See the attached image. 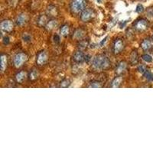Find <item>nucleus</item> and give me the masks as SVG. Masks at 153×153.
Returning <instances> with one entry per match:
<instances>
[{
	"mask_svg": "<svg viewBox=\"0 0 153 153\" xmlns=\"http://www.w3.org/2000/svg\"><path fill=\"white\" fill-rule=\"evenodd\" d=\"M93 66L97 70H104L110 66V61L106 55L100 54L93 61Z\"/></svg>",
	"mask_w": 153,
	"mask_h": 153,
	"instance_id": "f257e3e1",
	"label": "nucleus"
},
{
	"mask_svg": "<svg viewBox=\"0 0 153 153\" xmlns=\"http://www.w3.org/2000/svg\"><path fill=\"white\" fill-rule=\"evenodd\" d=\"M86 0H73L71 4V9L74 13H80L85 9Z\"/></svg>",
	"mask_w": 153,
	"mask_h": 153,
	"instance_id": "f03ea898",
	"label": "nucleus"
},
{
	"mask_svg": "<svg viewBox=\"0 0 153 153\" xmlns=\"http://www.w3.org/2000/svg\"><path fill=\"white\" fill-rule=\"evenodd\" d=\"M28 59V57L24 53H19L14 57V65L16 68H19Z\"/></svg>",
	"mask_w": 153,
	"mask_h": 153,
	"instance_id": "7ed1b4c3",
	"label": "nucleus"
},
{
	"mask_svg": "<svg viewBox=\"0 0 153 153\" xmlns=\"http://www.w3.org/2000/svg\"><path fill=\"white\" fill-rule=\"evenodd\" d=\"M94 17V12L91 9H84L81 13L80 16V19L83 22H88Z\"/></svg>",
	"mask_w": 153,
	"mask_h": 153,
	"instance_id": "20e7f679",
	"label": "nucleus"
},
{
	"mask_svg": "<svg viewBox=\"0 0 153 153\" xmlns=\"http://www.w3.org/2000/svg\"><path fill=\"white\" fill-rule=\"evenodd\" d=\"M2 31L5 32H11L13 29V23L10 20H3L0 25Z\"/></svg>",
	"mask_w": 153,
	"mask_h": 153,
	"instance_id": "39448f33",
	"label": "nucleus"
},
{
	"mask_svg": "<svg viewBox=\"0 0 153 153\" xmlns=\"http://www.w3.org/2000/svg\"><path fill=\"white\" fill-rule=\"evenodd\" d=\"M148 22L146 21V19H139L138 21H136V24H135V28L138 31H145L148 28Z\"/></svg>",
	"mask_w": 153,
	"mask_h": 153,
	"instance_id": "423d86ee",
	"label": "nucleus"
},
{
	"mask_svg": "<svg viewBox=\"0 0 153 153\" xmlns=\"http://www.w3.org/2000/svg\"><path fill=\"white\" fill-rule=\"evenodd\" d=\"M48 61V55L46 54L45 51H41L38 54V56H37V59L36 62L38 65H44Z\"/></svg>",
	"mask_w": 153,
	"mask_h": 153,
	"instance_id": "0eeeda50",
	"label": "nucleus"
},
{
	"mask_svg": "<svg viewBox=\"0 0 153 153\" xmlns=\"http://www.w3.org/2000/svg\"><path fill=\"white\" fill-rule=\"evenodd\" d=\"M123 49V42L121 39H117L114 42V46H113V51L116 54H120L122 50Z\"/></svg>",
	"mask_w": 153,
	"mask_h": 153,
	"instance_id": "6e6552de",
	"label": "nucleus"
},
{
	"mask_svg": "<svg viewBox=\"0 0 153 153\" xmlns=\"http://www.w3.org/2000/svg\"><path fill=\"white\" fill-rule=\"evenodd\" d=\"M74 60L77 63L83 62L85 60V55H84V54L82 51H76L74 54Z\"/></svg>",
	"mask_w": 153,
	"mask_h": 153,
	"instance_id": "1a4fd4ad",
	"label": "nucleus"
},
{
	"mask_svg": "<svg viewBox=\"0 0 153 153\" xmlns=\"http://www.w3.org/2000/svg\"><path fill=\"white\" fill-rule=\"evenodd\" d=\"M153 41L150 40V39H145L141 44V48L144 51H148L152 48Z\"/></svg>",
	"mask_w": 153,
	"mask_h": 153,
	"instance_id": "9d476101",
	"label": "nucleus"
},
{
	"mask_svg": "<svg viewBox=\"0 0 153 153\" xmlns=\"http://www.w3.org/2000/svg\"><path fill=\"white\" fill-rule=\"evenodd\" d=\"M126 67L127 65L125 61L120 62L118 65V66H117V69H116V73H117V74H120L123 73L126 71Z\"/></svg>",
	"mask_w": 153,
	"mask_h": 153,
	"instance_id": "9b49d317",
	"label": "nucleus"
},
{
	"mask_svg": "<svg viewBox=\"0 0 153 153\" xmlns=\"http://www.w3.org/2000/svg\"><path fill=\"white\" fill-rule=\"evenodd\" d=\"M26 77V73L25 71H20L16 75V81L19 84H22L24 80L25 79Z\"/></svg>",
	"mask_w": 153,
	"mask_h": 153,
	"instance_id": "f8f14e48",
	"label": "nucleus"
},
{
	"mask_svg": "<svg viewBox=\"0 0 153 153\" xmlns=\"http://www.w3.org/2000/svg\"><path fill=\"white\" fill-rule=\"evenodd\" d=\"M27 21V16L25 14H21L18 16L17 19H16V23L18 25H22Z\"/></svg>",
	"mask_w": 153,
	"mask_h": 153,
	"instance_id": "ddd939ff",
	"label": "nucleus"
},
{
	"mask_svg": "<svg viewBox=\"0 0 153 153\" xmlns=\"http://www.w3.org/2000/svg\"><path fill=\"white\" fill-rule=\"evenodd\" d=\"M122 80L123 78L121 76H117V77H116L112 81L111 87H113V88H117V87H119L120 86V84H121V83H122Z\"/></svg>",
	"mask_w": 153,
	"mask_h": 153,
	"instance_id": "4468645a",
	"label": "nucleus"
},
{
	"mask_svg": "<svg viewBox=\"0 0 153 153\" xmlns=\"http://www.w3.org/2000/svg\"><path fill=\"white\" fill-rule=\"evenodd\" d=\"M7 66V56L5 54L1 55V71L3 72Z\"/></svg>",
	"mask_w": 153,
	"mask_h": 153,
	"instance_id": "2eb2a0df",
	"label": "nucleus"
},
{
	"mask_svg": "<svg viewBox=\"0 0 153 153\" xmlns=\"http://www.w3.org/2000/svg\"><path fill=\"white\" fill-rule=\"evenodd\" d=\"M57 25V22L56 20H50V21L48 22V23L46 24L45 25V28L47 30H51L54 29L56 26Z\"/></svg>",
	"mask_w": 153,
	"mask_h": 153,
	"instance_id": "dca6fc26",
	"label": "nucleus"
},
{
	"mask_svg": "<svg viewBox=\"0 0 153 153\" xmlns=\"http://www.w3.org/2000/svg\"><path fill=\"white\" fill-rule=\"evenodd\" d=\"M48 23L47 21V17L45 16H41L38 19V24L40 25V26H43V25H46V24Z\"/></svg>",
	"mask_w": 153,
	"mask_h": 153,
	"instance_id": "f3484780",
	"label": "nucleus"
},
{
	"mask_svg": "<svg viewBox=\"0 0 153 153\" xmlns=\"http://www.w3.org/2000/svg\"><path fill=\"white\" fill-rule=\"evenodd\" d=\"M84 36V31L81 29L76 30V31H75L74 35V37L75 38H76V39H81Z\"/></svg>",
	"mask_w": 153,
	"mask_h": 153,
	"instance_id": "a211bd4d",
	"label": "nucleus"
},
{
	"mask_svg": "<svg viewBox=\"0 0 153 153\" xmlns=\"http://www.w3.org/2000/svg\"><path fill=\"white\" fill-rule=\"evenodd\" d=\"M69 33V27L67 25H63L61 28V34L63 35V36L66 37L67 35Z\"/></svg>",
	"mask_w": 153,
	"mask_h": 153,
	"instance_id": "6ab92c4d",
	"label": "nucleus"
},
{
	"mask_svg": "<svg viewBox=\"0 0 153 153\" xmlns=\"http://www.w3.org/2000/svg\"><path fill=\"white\" fill-rule=\"evenodd\" d=\"M38 72L34 70V71H32L30 72L29 75H28V78H29V80H35L38 78Z\"/></svg>",
	"mask_w": 153,
	"mask_h": 153,
	"instance_id": "aec40b11",
	"label": "nucleus"
},
{
	"mask_svg": "<svg viewBox=\"0 0 153 153\" xmlns=\"http://www.w3.org/2000/svg\"><path fill=\"white\" fill-rule=\"evenodd\" d=\"M48 13L49 14V16H54L57 13V9L54 6H50V7L48 9Z\"/></svg>",
	"mask_w": 153,
	"mask_h": 153,
	"instance_id": "412c9836",
	"label": "nucleus"
},
{
	"mask_svg": "<svg viewBox=\"0 0 153 153\" xmlns=\"http://www.w3.org/2000/svg\"><path fill=\"white\" fill-rule=\"evenodd\" d=\"M144 76L146 79L149 81H153V74L152 72H150L149 71H147L146 73L144 74Z\"/></svg>",
	"mask_w": 153,
	"mask_h": 153,
	"instance_id": "4be33fe9",
	"label": "nucleus"
},
{
	"mask_svg": "<svg viewBox=\"0 0 153 153\" xmlns=\"http://www.w3.org/2000/svg\"><path fill=\"white\" fill-rule=\"evenodd\" d=\"M142 58H143V61L147 63H151L152 61V57L149 54H143L142 56Z\"/></svg>",
	"mask_w": 153,
	"mask_h": 153,
	"instance_id": "5701e85b",
	"label": "nucleus"
},
{
	"mask_svg": "<svg viewBox=\"0 0 153 153\" xmlns=\"http://www.w3.org/2000/svg\"><path fill=\"white\" fill-rule=\"evenodd\" d=\"M71 84V81L68 79H65V80H63L61 82V84H60V87H68Z\"/></svg>",
	"mask_w": 153,
	"mask_h": 153,
	"instance_id": "b1692460",
	"label": "nucleus"
},
{
	"mask_svg": "<svg viewBox=\"0 0 153 153\" xmlns=\"http://www.w3.org/2000/svg\"><path fill=\"white\" fill-rule=\"evenodd\" d=\"M137 52H136V51H133L132 55H131V61H132V64H136V63H137Z\"/></svg>",
	"mask_w": 153,
	"mask_h": 153,
	"instance_id": "393cba45",
	"label": "nucleus"
},
{
	"mask_svg": "<svg viewBox=\"0 0 153 153\" xmlns=\"http://www.w3.org/2000/svg\"><path fill=\"white\" fill-rule=\"evenodd\" d=\"M138 71H139V73L144 74L148 70H147V68H146V67L145 66V65H139V66L138 67Z\"/></svg>",
	"mask_w": 153,
	"mask_h": 153,
	"instance_id": "a878e982",
	"label": "nucleus"
},
{
	"mask_svg": "<svg viewBox=\"0 0 153 153\" xmlns=\"http://www.w3.org/2000/svg\"><path fill=\"white\" fill-rule=\"evenodd\" d=\"M102 87V85L100 84V83L98 81H94L92 82L90 85V87H92V88H99V87Z\"/></svg>",
	"mask_w": 153,
	"mask_h": 153,
	"instance_id": "bb28decb",
	"label": "nucleus"
},
{
	"mask_svg": "<svg viewBox=\"0 0 153 153\" xmlns=\"http://www.w3.org/2000/svg\"><path fill=\"white\" fill-rule=\"evenodd\" d=\"M144 11V7H143V5H141V4H139V5H137V7H136V12L137 13H141Z\"/></svg>",
	"mask_w": 153,
	"mask_h": 153,
	"instance_id": "cd10ccee",
	"label": "nucleus"
},
{
	"mask_svg": "<svg viewBox=\"0 0 153 153\" xmlns=\"http://www.w3.org/2000/svg\"><path fill=\"white\" fill-rule=\"evenodd\" d=\"M22 38L25 42H29V41L31 40V36H30L29 35H28V34H25V35H23Z\"/></svg>",
	"mask_w": 153,
	"mask_h": 153,
	"instance_id": "c85d7f7f",
	"label": "nucleus"
},
{
	"mask_svg": "<svg viewBox=\"0 0 153 153\" xmlns=\"http://www.w3.org/2000/svg\"><path fill=\"white\" fill-rule=\"evenodd\" d=\"M87 45V43L86 42H80V45H79V47L82 48H85Z\"/></svg>",
	"mask_w": 153,
	"mask_h": 153,
	"instance_id": "c756f323",
	"label": "nucleus"
},
{
	"mask_svg": "<svg viewBox=\"0 0 153 153\" xmlns=\"http://www.w3.org/2000/svg\"><path fill=\"white\" fill-rule=\"evenodd\" d=\"M60 36L59 35H55L54 36V42H55V43H59L60 42Z\"/></svg>",
	"mask_w": 153,
	"mask_h": 153,
	"instance_id": "7c9ffc66",
	"label": "nucleus"
},
{
	"mask_svg": "<svg viewBox=\"0 0 153 153\" xmlns=\"http://www.w3.org/2000/svg\"><path fill=\"white\" fill-rule=\"evenodd\" d=\"M9 43V38L8 37H5L3 40V44L4 45H8Z\"/></svg>",
	"mask_w": 153,
	"mask_h": 153,
	"instance_id": "2f4dec72",
	"label": "nucleus"
},
{
	"mask_svg": "<svg viewBox=\"0 0 153 153\" xmlns=\"http://www.w3.org/2000/svg\"><path fill=\"white\" fill-rule=\"evenodd\" d=\"M106 38H107V37H106V38H104V39H103V41H102V42H100V45L102 46L103 45V43H105V42H106Z\"/></svg>",
	"mask_w": 153,
	"mask_h": 153,
	"instance_id": "473e14b6",
	"label": "nucleus"
},
{
	"mask_svg": "<svg viewBox=\"0 0 153 153\" xmlns=\"http://www.w3.org/2000/svg\"><path fill=\"white\" fill-rule=\"evenodd\" d=\"M97 1H98V2H101V0H97Z\"/></svg>",
	"mask_w": 153,
	"mask_h": 153,
	"instance_id": "72a5a7b5",
	"label": "nucleus"
}]
</instances>
